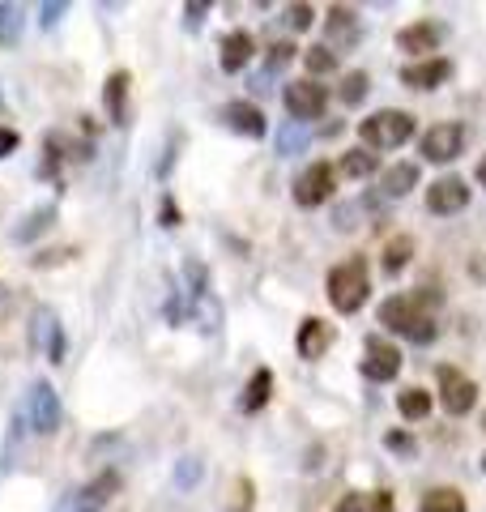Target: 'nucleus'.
I'll use <instances>...</instances> for the list:
<instances>
[{
	"label": "nucleus",
	"instance_id": "nucleus-1",
	"mask_svg": "<svg viewBox=\"0 0 486 512\" xmlns=\"http://www.w3.org/2000/svg\"><path fill=\"white\" fill-rule=\"evenodd\" d=\"M440 291H431V286H418L414 295H393L380 303V325L388 333H401L405 342L414 346H431L435 333H440V325H435V312L440 308Z\"/></svg>",
	"mask_w": 486,
	"mask_h": 512
},
{
	"label": "nucleus",
	"instance_id": "nucleus-2",
	"mask_svg": "<svg viewBox=\"0 0 486 512\" xmlns=\"http://www.w3.org/2000/svg\"><path fill=\"white\" fill-rule=\"evenodd\" d=\"M324 291H329V303L337 312L354 316L367 303V295H371V269H367V261H363V256H350V261L333 265L329 278H324Z\"/></svg>",
	"mask_w": 486,
	"mask_h": 512
},
{
	"label": "nucleus",
	"instance_id": "nucleus-3",
	"mask_svg": "<svg viewBox=\"0 0 486 512\" xmlns=\"http://www.w3.org/2000/svg\"><path fill=\"white\" fill-rule=\"evenodd\" d=\"M418 133V124L410 111H397V107H384V111H371L367 120H359V137H363V150H401L405 141Z\"/></svg>",
	"mask_w": 486,
	"mask_h": 512
},
{
	"label": "nucleus",
	"instance_id": "nucleus-4",
	"mask_svg": "<svg viewBox=\"0 0 486 512\" xmlns=\"http://www.w3.org/2000/svg\"><path fill=\"white\" fill-rule=\"evenodd\" d=\"M116 491H120V474L99 470L90 483H81V487H73L69 495H64V500L56 504V512H103L111 500H116Z\"/></svg>",
	"mask_w": 486,
	"mask_h": 512
},
{
	"label": "nucleus",
	"instance_id": "nucleus-5",
	"mask_svg": "<svg viewBox=\"0 0 486 512\" xmlns=\"http://www.w3.org/2000/svg\"><path fill=\"white\" fill-rule=\"evenodd\" d=\"M22 419H26V427L35 431V436H52V431L60 427L64 410H60V397H56V389L47 380L30 384V393H26V402H22Z\"/></svg>",
	"mask_w": 486,
	"mask_h": 512
},
{
	"label": "nucleus",
	"instance_id": "nucleus-6",
	"mask_svg": "<svg viewBox=\"0 0 486 512\" xmlns=\"http://www.w3.org/2000/svg\"><path fill=\"white\" fill-rule=\"evenodd\" d=\"M465 141H469V128L461 120H444L418 137V154H423L427 163H452V158L465 154Z\"/></svg>",
	"mask_w": 486,
	"mask_h": 512
},
{
	"label": "nucleus",
	"instance_id": "nucleus-7",
	"mask_svg": "<svg viewBox=\"0 0 486 512\" xmlns=\"http://www.w3.org/2000/svg\"><path fill=\"white\" fill-rule=\"evenodd\" d=\"M282 103L290 111V120L312 124V120H320L324 111H329V90H324L320 82H312V77H303V82H286Z\"/></svg>",
	"mask_w": 486,
	"mask_h": 512
},
{
	"label": "nucleus",
	"instance_id": "nucleus-8",
	"mask_svg": "<svg viewBox=\"0 0 486 512\" xmlns=\"http://www.w3.org/2000/svg\"><path fill=\"white\" fill-rule=\"evenodd\" d=\"M435 380H440V406L452 414V419H461V414L474 410L478 384L465 372H457V367H435Z\"/></svg>",
	"mask_w": 486,
	"mask_h": 512
},
{
	"label": "nucleus",
	"instance_id": "nucleus-9",
	"mask_svg": "<svg viewBox=\"0 0 486 512\" xmlns=\"http://www.w3.org/2000/svg\"><path fill=\"white\" fill-rule=\"evenodd\" d=\"M30 342H35V350L47 363H64V350H69V342H64L60 316L52 308H39L35 316H30Z\"/></svg>",
	"mask_w": 486,
	"mask_h": 512
},
{
	"label": "nucleus",
	"instance_id": "nucleus-10",
	"mask_svg": "<svg viewBox=\"0 0 486 512\" xmlns=\"http://www.w3.org/2000/svg\"><path fill=\"white\" fill-rule=\"evenodd\" d=\"M333 197V163H312L295 180V205L299 210H320Z\"/></svg>",
	"mask_w": 486,
	"mask_h": 512
},
{
	"label": "nucleus",
	"instance_id": "nucleus-11",
	"mask_svg": "<svg viewBox=\"0 0 486 512\" xmlns=\"http://www.w3.org/2000/svg\"><path fill=\"white\" fill-rule=\"evenodd\" d=\"M363 376L376 380V384H388L401 376V350L384 338H367L363 342Z\"/></svg>",
	"mask_w": 486,
	"mask_h": 512
},
{
	"label": "nucleus",
	"instance_id": "nucleus-12",
	"mask_svg": "<svg viewBox=\"0 0 486 512\" xmlns=\"http://www.w3.org/2000/svg\"><path fill=\"white\" fill-rule=\"evenodd\" d=\"M465 205H469V184L461 180V175H444V180H435L427 188V210L431 214L448 218V214H461Z\"/></svg>",
	"mask_w": 486,
	"mask_h": 512
},
{
	"label": "nucleus",
	"instance_id": "nucleus-13",
	"mask_svg": "<svg viewBox=\"0 0 486 512\" xmlns=\"http://www.w3.org/2000/svg\"><path fill=\"white\" fill-rule=\"evenodd\" d=\"M452 77V60L448 56H431V60H418V64H405L401 69V86L410 90H435Z\"/></svg>",
	"mask_w": 486,
	"mask_h": 512
},
{
	"label": "nucleus",
	"instance_id": "nucleus-14",
	"mask_svg": "<svg viewBox=\"0 0 486 512\" xmlns=\"http://www.w3.org/2000/svg\"><path fill=\"white\" fill-rule=\"evenodd\" d=\"M222 124L231 128V133H239V137H265V111L256 107V103H248V99H235V103H226L222 107Z\"/></svg>",
	"mask_w": 486,
	"mask_h": 512
},
{
	"label": "nucleus",
	"instance_id": "nucleus-15",
	"mask_svg": "<svg viewBox=\"0 0 486 512\" xmlns=\"http://www.w3.org/2000/svg\"><path fill=\"white\" fill-rule=\"evenodd\" d=\"M440 39H444V26H435V22H410L397 35V47H401V52H410V56L431 60L435 47H440Z\"/></svg>",
	"mask_w": 486,
	"mask_h": 512
},
{
	"label": "nucleus",
	"instance_id": "nucleus-16",
	"mask_svg": "<svg viewBox=\"0 0 486 512\" xmlns=\"http://www.w3.org/2000/svg\"><path fill=\"white\" fill-rule=\"evenodd\" d=\"M329 346H333V325H324L320 316H307L303 325H299V333H295V350H299V359L316 363Z\"/></svg>",
	"mask_w": 486,
	"mask_h": 512
},
{
	"label": "nucleus",
	"instance_id": "nucleus-17",
	"mask_svg": "<svg viewBox=\"0 0 486 512\" xmlns=\"http://www.w3.org/2000/svg\"><path fill=\"white\" fill-rule=\"evenodd\" d=\"M128 86H133L128 69H116V73L107 77V86H103V107H107L111 124H128Z\"/></svg>",
	"mask_w": 486,
	"mask_h": 512
},
{
	"label": "nucleus",
	"instance_id": "nucleus-18",
	"mask_svg": "<svg viewBox=\"0 0 486 512\" xmlns=\"http://www.w3.org/2000/svg\"><path fill=\"white\" fill-rule=\"evenodd\" d=\"M252 52H256V43H252V35L248 30H231V35L222 39V73H239V69H248V60H252Z\"/></svg>",
	"mask_w": 486,
	"mask_h": 512
},
{
	"label": "nucleus",
	"instance_id": "nucleus-19",
	"mask_svg": "<svg viewBox=\"0 0 486 512\" xmlns=\"http://www.w3.org/2000/svg\"><path fill=\"white\" fill-rule=\"evenodd\" d=\"M269 397H273V372H269V367H256L252 380L243 384L239 410H243V414H261V410L269 406Z\"/></svg>",
	"mask_w": 486,
	"mask_h": 512
},
{
	"label": "nucleus",
	"instance_id": "nucleus-20",
	"mask_svg": "<svg viewBox=\"0 0 486 512\" xmlns=\"http://www.w3.org/2000/svg\"><path fill=\"white\" fill-rule=\"evenodd\" d=\"M414 188H418V163H393V167L380 175V192H384L388 201L410 197Z\"/></svg>",
	"mask_w": 486,
	"mask_h": 512
},
{
	"label": "nucleus",
	"instance_id": "nucleus-21",
	"mask_svg": "<svg viewBox=\"0 0 486 512\" xmlns=\"http://www.w3.org/2000/svg\"><path fill=\"white\" fill-rule=\"evenodd\" d=\"M56 222V205H39V210H30L18 227H13V244H35L43 231H52Z\"/></svg>",
	"mask_w": 486,
	"mask_h": 512
},
{
	"label": "nucleus",
	"instance_id": "nucleus-22",
	"mask_svg": "<svg viewBox=\"0 0 486 512\" xmlns=\"http://www.w3.org/2000/svg\"><path fill=\"white\" fill-rule=\"evenodd\" d=\"M329 39H333V47L359 39V13L346 9V5H333L329 9Z\"/></svg>",
	"mask_w": 486,
	"mask_h": 512
},
{
	"label": "nucleus",
	"instance_id": "nucleus-23",
	"mask_svg": "<svg viewBox=\"0 0 486 512\" xmlns=\"http://www.w3.org/2000/svg\"><path fill=\"white\" fill-rule=\"evenodd\" d=\"M376 167H380V158L371 154V150H363V146H359V150H346L342 163H337V171H342L346 180H367V175L376 171Z\"/></svg>",
	"mask_w": 486,
	"mask_h": 512
},
{
	"label": "nucleus",
	"instance_id": "nucleus-24",
	"mask_svg": "<svg viewBox=\"0 0 486 512\" xmlns=\"http://www.w3.org/2000/svg\"><path fill=\"white\" fill-rule=\"evenodd\" d=\"M418 512H465V495L457 487H435V491L423 495Z\"/></svg>",
	"mask_w": 486,
	"mask_h": 512
},
{
	"label": "nucleus",
	"instance_id": "nucleus-25",
	"mask_svg": "<svg viewBox=\"0 0 486 512\" xmlns=\"http://www.w3.org/2000/svg\"><path fill=\"white\" fill-rule=\"evenodd\" d=\"M312 146V128L307 124H299V120H286L282 124V133H278V154H299V150H307Z\"/></svg>",
	"mask_w": 486,
	"mask_h": 512
},
{
	"label": "nucleus",
	"instance_id": "nucleus-26",
	"mask_svg": "<svg viewBox=\"0 0 486 512\" xmlns=\"http://www.w3.org/2000/svg\"><path fill=\"white\" fill-rule=\"evenodd\" d=\"M26 30V9L22 5H0V47H13Z\"/></svg>",
	"mask_w": 486,
	"mask_h": 512
},
{
	"label": "nucleus",
	"instance_id": "nucleus-27",
	"mask_svg": "<svg viewBox=\"0 0 486 512\" xmlns=\"http://www.w3.org/2000/svg\"><path fill=\"white\" fill-rule=\"evenodd\" d=\"M397 410H401V419H410V423L427 419V414H431V393L427 389H405L397 397Z\"/></svg>",
	"mask_w": 486,
	"mask_h": 512
},
{
	"label": "nucleus",
	"instance_id": "nucleus-28",
	"mask_svg": "<svg viewBox=\"0 0 486 512\" xmlns=\"http://www.w3.org/2000/svg\"><path fill=\"white\" fill-rule=\"evenodd\" d=\"M410 256H414V239L410 235L393 239V244L384 248V274H401V269L410 265Z\"/></svg>",
	"mask_w": 486,
	"mask_h": 512
},
{
	"label": "nucleus",
	"instance_id": "nucleus-29",
	"mask_svg": "<svg viewBox=\"0 0 486 512\" xmlns=\"http://www.w3.org/2000/svg\"><path fill=\"white\" fill-rule=\"evenodd\" d=\"M303 64H307V73H312V82H316L320 73H333V69H337V52H333L329 43L307 47V52H303Z\"/></svg>",
	"mask_w": 486,
	"mask_h": 512
},
{
	"label": "nucleus",
	"instance_id": "nucleus-30",
	"mask_svg": "<svg viewBox=\"0 0 486 512\" xmlns=\"http://www.w3.org/2000/svg\"><path fill=\"white\" fill-rule=\"evenodd\" d=\"M367 90H371V77H367L363 69H354V73L342 77V103H346V107H359V103L367 99Z\"/></svg>",
	"mask_w": 486,
	"mask_h": 512
},
{
	"label": "nucleus",
	"instance_id": "nucleus-31",
	"mask_svg": "<svg viewBox=\"0 0 486 512\" xmlns=\"http://www.w3.org/2000/svg\"><path fill=\"white\" fill-rule=\"evenodd\" d=\"M201 474H205V466L197 457H180V466H175V483H180V487H197Z\"/></svg>",
	"mask_w": 486,
	"mask_h": 512
},
{
	"label": "nucleus",
	"instance_id": "nucleus-32",
	"mask_svg": "<svg viewBox=\"0 0 486 512\" xmlns=\"http://www.w3.org/2000/svg\"><path fill=\"white\" fill-rule=\"evenodd\" d=\"M384 448H388V453H401V457H414V453H418V444H414L410 431H388Z\"/></svg>",
	"mask_w": 486,
	"mask_h": 512
},
{
	"label": "nucleus",
	"instance_id": "nucleus-33",
	"mask_svg": "<svg viewBox=\"0 0 486 512\" xmlns=\"http://www.w3.org/2000/svg\"><path fill=\"white\" fill-rule=\"evenodd\" d=\"M290 60H295V43H273V47H269V60H265V73L286 69Z\"/></svg>",
	"mask_w": 486,
	"mask_h": 512
},
{
	"label": "nucleus",
	"instance_id": "nucleus-34",
	"mask_svg": "<svg viewBox=\"0 0 486 512\" xmlns=\"http://www.w3.org/2000/svg\"><path fill=\"white\" fill-rule=\"evenodd\" d=\"M312 18H316L312 5H290V9H286V26H290V30H307V26H312Z\"/></svg>",
	"mask_w": 486,
	"mask_h": 512
},
{
	"label": "nucleus",
	"instance_id": "nucleus-35",
	"mask_svg": "<svg viewBox=\"0 0 486 512\" xmlns=\"http://www.w3.org/2000/svg\"><path fill=\"white\" fill-rule=\"evenodd\" d=\"M64 13H69V5H64V0H52V5L39 9V26H43V30H56Z\"/></svg>",
	"mask_w": 486,
	"mask_h": 512
},
{
	"label": "nucleus",
	"instance_id": "nucleus-36",
	"mask_svg": "<svg viewBox=\"0 0 486 512\" xmlns=\"http://www.w3.org/2000/svg\"><path fill=\"white\" fill-rule=\"evenodd\" d=\"M205 13H209V5H205V0H201V5H197V0H192V5H184V26H188V30H201Z\"/></svg>",
	"mask_w": 486,
	"mask_h": 512
},
{
	"label": "nucleus",
	"instance_id": "nucleus-37",
	"mask_svg": "<svg viewBox=\"0 0 486 512\" xmlns=\"http://www.w3.org/2000/svg\"><path fill=\"white\" fill-rule=\"evenodd\" d=\"M18 146H22L18 128H5V124H0V158H9L13 150H18Z\"/></svg>",
	"mask_w": 486,
	"mask_h": 512
},
{
	"label": "nucleus",
	"instance_id": "nucleus-38",
	"mask_svg": "<svg viewBox=\"0 0 486 512\" xmlns=\"http://www.w3.org/2000/svg\"><path fill=\"white\" fill-rule=\"evenodd\" d=\"M252 508V483H248V478H239V483H235V508L231 512H248Z\"/></svg>",
	"mask_w": 486,
	"mask_h": 512
},
{
	"label": "nucleus",
	"instance_id": "nucleus-39",
	"mask_svg": "<svg viewBox=\"0 0 486 512\" xmlns=\"http://www.w3.org/2000/svg\"><path fill=\"white\" fill-rule=\"evenodd\" d=\"M367 512H393V491H371L367 495Z\"/></svg>",
	"mask_w": 486,
	"mask_h": 512
},
{
	"label": "nucleus",
	"instance_id": "nucleus-40",
	"mask_svg": "<svg viewBox=\"0 0 486 512\" xmlns=\"http://www.w3.org/2000/svg\"><path fill=\"white\" fill-rule=\"evenodd\" d=\"M337 512H367V495L363 491H346V500L337 504Z\"/></svg>",
	"mask_w": 486,
	"mask_h": 512
},
{
	"label": "nucleus",
	"instance_id": "nucleus-41",
	"mask_svg": "<svg viewBox=\"0 0 486 512\" xmlns=\"http://www.w3.org/2000/svg\"><path fill=\"white\" fill-rule=\"evenodd\" d=\"M162 227H180V210L171 197H162Z\"/></svg>",
	"mask_w": 486,
	"mask_h": 512
},
{
	"label": "nucleus",
	"instance_id": "nucleus-42",
	"mask_svg": "<svg viewBox=\"0 0 486 512\" xmlns=\"http://www.w3.org/2000/svg\"><path fill=\"white\" fill-rule=\"evenodd\" d=\"M478 184L486 188V154H482V163H478Z\"/></svg>",
	"mask_w": 486,
	"mask_h": 512
},
{
	"label": "nucleus",
	"instance_id": "nucleus-43",
	"mask_svg": "<svg viewBox=\"0 0 486 512\" xmlns=\"http://www.w3.org/2000/svg\"><path fill=\"white\" fill-rule=\"evenodd\" d=\"M482 470H486V457H482Z\"/></svg>",
	"mask_w": 486,
	"mask_h": 512
},
{
	"label": "nucleus",
	"instance_id": "nucleus-44",
	"mask_svg": "<svg viewBox=\"0 0 486 512\" xmlns=\"http://www.w3.org/2000/svg\"><path fill=\"white\" fill-rule=\"evenodd\" d=\"M482 423H486V419H482Z\"/></svg>",
	"mask_w": 486,
	"mask_h": 512
}]
</instances>
